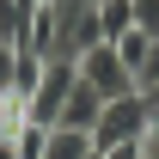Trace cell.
<instances>
[{
    "label": "cell",
    "mask_w": 159,
    "mask_h": 159,
    "mask_svg": "<svg viewBox=\"0 0 159 159\" xmlns=\"http://www.w3.org/2000/svg\"><path fill=\"white\" fill-rule=\"evenodd\" d=\"M12 80H19V49L0 43V98H12Z\"/></svg>",
    "instance_id": "9c48e42d"
},
{
    "label": "cell",
    "mask_w": 159,
    "mask_h": 159,
    "mask_svg": "<svg viewBox=\"0 0 159 159\" xmlns=\"http://www.w3.org/2000/svg\"><path fill=\"white\" fill-rule=\"evenodd\" d=\"M153 31H129V37H116V55L122 61H129V74H141V61H147V55H153Z\"/></svg>",
    "instance_id": "52a82bcc"
},
{
    "label": "cell",
    "mask_w": 159,
    "mask_h": 159,
    "mask_svg": "<svg viewBox=\"0 0 159 159\" xmlns=\"http://www.w3.org/2000/svg\"><path fill=\"white\" fill-rule=\"evenodd\" d=\"M135 31H153L159 37V0H135Z\"/></svg>",
    "instance_id": "30bf717a"
},
{
    "label": "cell",
    "mask_w": 159,
    "mask_h": 159,
    "mask_svg": "<svg viewBox=\"0 0 159 159\" xmlns=\"http://www.w3.org/2000/svg\"><path fill=\"white\" fill-rule=\"evenodd\" d=\"M98 147H92V129H67V122H55L49 129V147H43V159H92Z\"/></svg>",
    "instance_id": "5b68a950"
},
{
    "label": "cell",
    "mask_w": 159,
    "mask_h": 159,
    "mask_svg": "<svg viewBox=\"0 0 159 159\" xmlns=\"http://www.w3.org/2000/svg\"><path fill=\"white\" fill-rule=\"evenodd\" d=\"M80 80H86L104 104H110V98H129V92H141L135 74H129V61L116 55V43H92V49L80 55Z\"/></svg>",
    "instance_id": "3957f363"
},
{
    "label": "cell",
    "mask_w": 159,
    "mask_h": 159,
    "mask_svg": "<svg viewBox=\"0 0 159 159\" xmlns=\"http://www.w3.org/2000/svg\"><path fill=\"white\" fill-rule=\"evenodd\" d=\"M43 147H49V129L43 122H19L12 129V153L19 159H43Z\"/></svg>",
    "instance_id": "ba28073f"
},
{
    "label": "cell",
    "mask_w": 159,
    "mask_h": 159,
    "mask_svg": "<svg viewBox=\"0 0 159 159\" xmlns=\"http://www.w3.org/2000/svg\"><path fill=\"white\" fill-rule=\"evenodd\" d=\"M153 80H159V43H153V55L141 61V74H135V86H153Z\"/></svg>",
    "instance_id": "8fae6325"
},
{
    "label": "cell",
    "mask_w": 159,
    "mask_h": 159,
    "mask_svg": "<svg viewBox=\"0 0 159 159\" xmlns=\"http://www.w3.org/2000/svg\"><path fill=\"white\" fill-rule=\"evenodd\" d=\"M98 25H104V43H116L135 31V0H98Z\"/></svg>",
    "instance_id": "8992f818"
},
{
    "label": "cell",
    "mask_w": 159,
    "mask_h": 159,
    "mask_svg": "<svg viewBox=\"0 0 159 159\" xmlns=\"http://www.w3.org/2000/svg\"><path fill=\"white\" fill-rule=\"evenodd\" d=\"M74 86H80V61L49 55V61H43L37 92L25 98V116H31V122H43V129H55V122H61V104H67V92H74Z\"/></svg>",
    "instance_id": "6da1fadb"
},
{
    "label": "cell",
    "mask_w": 159,
    "mask_h": 159,
    "mask_svg": "<svg viewBox=\"0 0 159 159\" xmlns=\"http://www.w3.org/2000/svg\"><path fill=\"white\" fill-rule=\"evenodd\" d=\"M147 129H153V104L141 98V92H129V98H110L104 104L98 129H92V147H116V141H147Z\"/></svg>",
    "instance_id": "7a4b0ae2"
},
{
    "label": "cell",
    "mask_w": 159,
    "mask_h": 159,
    "mask_svg": "<svg viewBox=\"0 0 159 159\" xmlns=\"http://www.w3.org/2000/svg\"><path fill=\"white\" fill-rule=\"evenodd\" d=\"M141 98H147V104L159 110V80H153V86H141Z\"/></svg>",
    "instance_id": "4fadbf2b"
},
{
    "label": "cell",
    "mask_w": 159,
    "mask_h": 159,
    "mask_svg": "<svg viewBox=\"0 0 159 159\" xmlns=\"http://www.w3.org/2000/svg\"><path fill=\"white\" fill-rule=\"evenodd\" d=\"M92 159H98V153H92Z\"/></svg>",
    "instance_id": "5bb4252c"
},
{
    "label": "cell",
    "mask_w": 159,
    "mask_h": 159,
    "mask_svg": "<svg viewBox=\"0 0 159 159\" xmlns=\"http://www.w3.org/2000/svg\"><path fill=\"white\" fill-rule=\"evenodd\" d=\"M98 116H104V98L80 80L74 92H67V104H61V122H67V129H98Z\"/></svg>",
    "instance_id": "277c9868"
},
{
    "label": "cell",
    "mask_w": 159,
    "mask_h": 159,
    "mask_svg": "<svg viewBox=\"0 0 159 159\" xmlns=\"http://www.w3.org/2000/svg\"><path fill=\"white\" fill-rule=\"evenodd\" d=\"M6 19H12V0H0V43H6Z\"/></svg>",
    "instance_id": "7c38bea8"
}]
</instances>
